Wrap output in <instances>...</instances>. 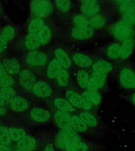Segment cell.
I'll return each mask as SVG.
<instances>
[{"label":"cell","mask_w":135,"mask_h":151,"mask_svg":"<svg viewBox=\"0 0 135 151\" xmlns=\"http://www.w3.org/2000/svg\"><path fill=\"white\" fill-rule=\"evenodd\" d=\"M110 34L115 40L123 42L133 38L135 35L134 28L123 22L122 20L114 24L109 29Z\"/></svg>","instance_id":"cell-1"},{"label":"cell","mask_w":135,"mask_h":151,"mask_svg":"<svg viewBox=\"0 0 135 151\" xmlns=\"http://www.w3.org/2000/svg\"><path fill=\"white\" fill-rule=\"evenodd\" d=\"M89 127L104 134L108 130V126L93 112L79 110L76 113Z\"/></svg>","instance_id":"cell-2"},{"label":"cell","mask_w":135,"mask_h":151,"mask_svg":"<svg viewBox=\"0 0 135 151\" xmlns=\"http://www.w3.org/2000/svg\"><path fill=\"white\" fill-rule=\"evenodd\" d=\"M119 85L126 90H135V69L131 66H124L118 74Z\"/></svg>","instance_id":"cell-3"},{"label":"cell","mask_w":135,"mask_h":151,"mask_svg":"<svg viewBox=\"0 0 135 151\" xmlns=\"http://www.w3.org/2000/svg\"><path fill=\"white\" fill-rule=\"evenodd\" d=\"M72 126L74 130L81 136H88L100 137L104 134L94 130L87 125L77 114L72 115Z\"/></svg>","instance_id":"cell-4"},{"label":"cell","mask_w":135,"mask_h":151,"mask_svg":"<svg viewBox=\"0 0 135 151\" xmlns=\"http://www.w3.org/2000/svg\"><path fill=\"white\" fill-rule=\"evenodd\" d=\"M106 149V146L103 144L83 137L79 141L71 145L66 151H100Z\"/></svg>","instance_id":"cell-5"},{"label":"cell","mask_w":135,"mask_h":151,"mask_svg":"<svg viewBox=\"0 0 135 151\" xmlns=\"http://www.w3.org/2000/svg\"><path fill=\"white\" fill-rule=\"evenodd\" d=\"M30 9L33 16L42 19L51 13L53 5L49 1H32L30 3Z\"/></svg>","instance_id":"cell-6"},{"label":"cell","mask_w":135,"mask_h":151,"mask_svg":"<svg viewBox=\"0 0 135 151\" xmlns=\"http://www.w3.org/2000/svg\"><path fill=\"white\" fill-rule=\"evenodd\" d=\"M72 114L65 111L57 110L54 115L55 123L60 130L72 129Z\"/></svg>","instance_id":"cell-7"},{"label":"cell","mask_w":135,"mask_h":151,"mask_svg":"<svg viewBox=\"0 0 135 151\" xmlns=\"http://www.w3.org/2000/svg\"><path fill=\"white\" fill-rule=\"evenodd\" d=\"M100 5L97 1H83L80 5L81 12L85 17H94L100 10Z\"/></svg>","instance_id":"cell-8"},{"label":"cell","mask_w":135,"mask_h":151,"mask_svg":"<svg viewBox=\"0 0 135 151\" xmlns=\"http://www.w3.org/2000/svg\"><path fill=\"white\" fill-rule=\"evenodd\" d=\"M19 82L24 89L30 90L36 83V77L30 70L24 69L19 74Z\"/></svg>","instance_id":"cell-9"},{"label":"cell","mask_w":135,"mask_h":151,"mask_svg":"<svg viewBox=\"0 0 135 151\" xmlns=\"http://www.w3.org/2000/svg\"><path fill=\"white\" fill-rule=\"evenodd\" d=\"M94 33L95 30L90 26L85 27H74L71 29V35L77 40H87L92 37Z\"/></svg>","instance_id":"cell-10"},{"label":"cell","mask_w":135,"mask_h":151,"mask_svg":"<svg viewBox=\"0 0 135 151\" xmlns=\"http://www.w3.org/2000/svg\"><path fill=\"white\" fill-rule=\"evenodd\" d=\"M47 56L45 53L38 51L30 52L26 56V61L31 66H43L47 63Z\"/></svg>","instance_id":"cell-11"},{"label":"cell","mask_w":135,"mask_h":151,"mask_svg":"<svg viewBox=\"0 0 135 151\" xmlns=\"http://www.w3.org/2000/svg\"><path fill=\"white\" fill-rule=\"evenodd\" d=\"M32 90L36 96L41 98H49L52 94V89L50 85L43 80L36 82Z\"/></svg>","instance_id":"cell-12"},{"label":"cell","mask_w":135,"mask_h":151,"mask_svg":"<svg viewBox=\"0 0 135 151\" xmlns=\"http://www.w3.org/2000/svg\"><path fill=\"white\" fill-rule=\"evenodd\" d=\"M53 143L55 147L60 151H66L72 144L66 134L62 130L57 132Z\"/></svg>","instance_id":"cell-13"},{"label":"cell","mask_w":135,"mask_h":151,"mask_svg":"<svg viewBox=\"0 0 135 151\" xmlns=\"http://www.w3.org/2000/svg\"><path fill=\"white\" fill-rule=\"evenodd\" d=\"M135 48V40L134 38L123 42L120 48V58L122 60L128 59L133 54Z\"/></svg>","instance_id":"cell-14"},{"label":"cell","mask_w":135,"mask_h":151,"mask_svg":"<svg viewBox=\"0 0 135 151\" xmlns=\"http://www.w3.org/2000/svg\"><path fill=\"white\" fill-rule=\"evenodd\" d=\"M72 60L75 65L81 68H87L93 64L91 57L80 52L74 53L72 56Z\"/></svg>","instance_id":"cell-15"},{"label":"cell","mask_w":135,"mask_h":151,"mask_svg":"<svg viewBox=\"0 0 135 151\" xmlns=\"http://www.w3.org/2000/svg\"><path fill=\"white\" fill-rule=\"evenodd\" d=\"M30 115L33 120L39 123L47 122L51 118V113L49 111L40 108L32 109Z\"/></svg>","instance_id":"cell-16"},{"label":"cell","mask_w":135,"mask_h":151,"mask_svg":"<svg viewBox=\"0 0 135 151\" xmlns=\"http://www.w3.org/2000/svg\"><path fill=\"white\" fill-rule=\"evenodd\" d=\"M36 146V139L30 135H25L17 143L18 149L23 151H32Z\"/></svg>","instance_id":"cell-17"},{"label":"cell","mask_w":135,"mask_h":151,"mask_svg":"<svg viewBox=\"0 0 135 151\" xmlns=\"http://www.w3.org/2000/svg\"><path fill=\"white\" fill-rule=\"evenodd\" d=\"M66 99L74 108L78 110H82V99L80 93L73 90H68L66 92Z\"/></svg>","instance_id":"cell-18"},{"label":"cell","mask_w":135,"mask_h":151,"mask_svg":"<svg viewBox=\"0 0 135 151\" xmlns=\"http://www.w3.org/2000/svg\"><path fill=\"white\" fill-rule=\"evenodd\" d=\"M29 102L26 99L21 97H14L10 101V106L13 111L22 112L28 109Z\"/></svg>","instance_id":"cell-19"},{"label":"cell","mask_w":135,"mask_h":151,"mask_svg":"<svg viewBox=\"0 0 135 151\" xmlns=\"http://www.w3.org/2000/svg\"><path fill=\"white\" fill-rule=\"evenodd\" d=\"M55 56L63 68L67 70L70 68L72 64L71 59L64 50L61 48L55 50Z\"/></svg>","instance_id":"cell-20"},{"label":"cell","mask_w":135,"mask_h":151,"mask_svg":"<svg viewBox=\"0 0 135 151\" xmlns=\"http://www.w3.org/2000/svg\"><path fill=\"white\" fill-rule=\"evenodd\" d=\"M3 65L6 71L10 75H16L20 71L21 66L18 61L15 59H6L3 62Z\"/></svg>","instance_id":"cell-21"},{"label":"cell","mask_w":135,"mask_h":151,"mask_svg":"<svg viewBox=\"0 0 135 151\" xmlns=\"http://www.w3.org/2000/svg\"><path fill=\"white\" fill-rule=\"evenodd\" d=\"M53 104L58 110L65 111L68 113H73L75 109L66 99L62 98H57L54 100Z\"/></svg>","instance_id":"cell-22"},{"label":"cell","mask_w":135,"mask_h":151,"mask_svg":"<svg viewBox=\"0 0 135 151\" xmlns=\"http://www.w3.org/2000/svg\"><path fill=\"white\" fill-rule=\"evenodd\" d=\"M93 71H100L104 73H110L113 69V66L111 63L104 60H99L95 61L93 65Z\"/></svg>","instance_id":"cell-23"},{"label":"cell","mask_w":135,"mask_h":151,"mask_svg":"<svg viewBox=\"0 0 135 151\" xmlns=\"http://www.w3.org/2000/svg\"><path fill=\"white\" fill-rule=\"evenodd\" d=\"M24 44L28 50H34L38 48L41 45L38 33H29L26 38Z\"/></svg>","instance_id":"cell-24"},{"label":"cell","mask_w":135,"mask_h":151,"mask_svg":"<svg viewBox=\"0 0 135 151\" xmlns=\"http://www.w3.org/2000/svg\"><path fill=\"white\" fill-rule=\"evenodd\" d=\"M62 69V66L57 59H53L47 66V75L50 79L55 78Z\"/></svg>","instance_id":"cell-25"},{"label":"cell","mask_w":135,"mask_h":151,"mask_svg":"<svg viewBox=\"0 0 135 151\" xmlns=\"http://www.w3.org/2000/svg\"><path fill=\"white\" fill-rule=\"evenodd\" d=\"M90 77L91 76H90L89 73L85 70L80 69L78 71L76 76V79L78 84L81 89H86Z\"/></svg>","instance_id":"cell-26"},{"label":"cell","mask_w":135,"mask_h":151,"mask_svg":"<svg viewBox=\"0 0 135 151\" xmlns=\"http://www.w3.org/2000/svg\"><path fill=\"white\" fill-rule=\"evenodd\" d=\"M107 19L101 14H97L90 19V26L95 29H99L106 26Z\"/></svg>","instance_id":"cell-27"},{"label":"cell","mask_w":135,"mask_h":151,"mask_svg":"<svg viewBox=\"0 0 135 151\" xmlns=\"http://www.w3.org/2000/svg\"><path fill=\"white\" fill-rule=\"evenodd\" d=\"M120 45L118 42H114L109 45L106 51L107 57L111 59L120 58Z\"/></svg>","instance_id":"cell-28"},{"label":"cell","mask_w":135,"mask_h":151,"mask_svg":"<svg viewBox=\"0 0 135 151\" xmlns=\"http://www.w3.org/2000/svg\"><path fill=\"white\" fill-rule=\"evenodd\" d=\"M72 22L74 27H85L90 26V19L82 14H76L72 17Z\"/></svg>","instance_id":"cell-29"},{"label":"cell","mask_w":135,"mask_h":151,"mask_svg":"<svg viewBox=\"0 0 135 151\" xmlns=\"http://www.w3.org/2000/svg\"><path fill=\"white\" fill-rule=\"evenodd\" d=\"M58 84L62 87H66L69 85L70 76L67 70L62 68L56 77Z\"/></svg>","instance_id":"cell-30"},{"label":"cell","mask_w":135,"mask_h":151,"mask_svg":"<svg viewBox=\"0 0 135 151\" xmlns=\"http://www.w3.org/2000/svg\"><path fill=\"white\" fill-rule=\"evenodd\" d=\"M45 26V23L41 18L36 17L29 24L28 31L30 33H38Z\"/></svg>","instance_id":"cell-31"},{"label":"cell","mask_w":135,"mask_h":151,"mask_svg":"<svg viewBox=\"0 0 135 151\" xmlns=\"http://www.w3.org/2000/svg\"><path fill=\"white\" fill-rule=\"evenodd\" d=\"M41 44L45 45L49 42L51 38V31L48 25H45L38 33Z\"/></svg>","instance_id":"cell-32"},{"label":"cell","mask_w":135,"mask_h":151,"mask_svg":"<svg viewBox=\"0 0 135 151\" xmlns=\"http://www.w3.org/2000/svg\"><path fill=\"white\" fill-rule=\"evenodd\" d=\"M104 85L91 76L85 89L88 92H100V91L104 87Z\"/></svg>","instance_id":"cell-33"},{"label":"cell","mask_w":135,"mask_h":151,"mask_svg":"<svg viewBox=\"0 0 135 151\" xmlns=\"http://www.w3.org/2000/svg\"><path fill=\"white\" fill-rule=\"evenodd\" d=\"M15 96L16 92L13 88H1L0 89V97L4 100L11 101Z\"/></svg>","instance_id":"cell-34"},{"label":"cell","mask_w":135,"mask_h":151,"mask_svg":"<svg viewBox=\"0 0 135 151\" xmlns=\"http://www.w3.org/2000/svg\"><path fill=\"white\" fill-rule=\"evenodd\" d=\"M82 99V110L84 111L92 112L93 108L88 96V91L85 90L80 93Z\"/></svg>","instance_id":"cell-35"},{"label":"cell","mask_w":135,"mask_h":151,"mask_svg":"<svg viewBox=\"0 0 135 151\" xmlns=\"http://www.w3.org/2000/svg\"><path fill=\"white\" fill-rule=\"evenodd\" d=\"M9 135L14 141H19L26 135V132L21 129L11 127L9 129Z\"/></svg>","instance_id":"cell-36"},{"label":"cell","mask_w":135,"mask_h":151,"mask_svg":"<svg viewBox=\"0 0 135 151\" xmlns=\"http://www.w3.org/2000/svg\"><path fill=\"white\" fill-rule=\"evenodd\" d=\"M11 142V138L9 130L6 127H0V144L7 145L10 144Z\"/></svg>","instance_id":"cell-37"},{"label":"cell","mask_w":135,"mask_h":151,"mask_svg":"<svg viewBox=\"0 0 135 151\" xmlns=\"http://www.w3.org/2000/svg\"><path fill=\"white\" fill-rule=\"evenodd\" d=\"M122 21L128 25L134 27L135 26V10L127 12L122 15Z\"/></svg>","instance_id":"cell-38"},{"label":"cell","mask_w":135,"mask_h":151,"mask_svg":"<svg viewBox=\"0 0 135 151\" xmlns=\"http://www.w3.org/2000/svg\"><path fill=\"white\" fill-rule=\"evenodd\" d=\"M88 96L93 107L99 106L102 101V96L99 92H88Z\"/></svg>","instance_id":"cell-39"},{"label":"cell","mask_w":135,"mask_h":151,"mask_svg":"<svg viewBox=\"0 0 135 151\" xmlns=\"http://www.w3.org/2000/svg\"><path fill=\"white\" fill-rule=\"evenodd\" d=\"M14 34L15 32L14 28L12 26L8 25L3 29L1 35L8 42L14 37Z\"/></svg>","instance_id":"cell-40"},{"label":"cell","mask_w":135,"mask_h":151,"mask_svg":"<svg viewBox=\"0 0 135 151\" xmlns=\"http://www.w3.org/2000/svg\"><path fill=\"white\" fill-rule=\"evenodd\" d=\"M14 84V79L7 74L0 79V87H11Z\"/></svg>","instance_id":"cell-41"},{"label":"cell","mask_w":135,"mask_h":151,"mask_svg":"<svg viewBox=\"0 0 135 151\" xmlns=\"http://www.w3.org/2000/svg\"><path fill=\"white\" fill-rule=\"evenodd\" d=\"M55 6L58 9L62 12H67L71 7V2L70 1H56Z\"/></svg>","instance_id":"cell-42"},{"label":"cell","mask_w":135,"mask_h":151,"mask_svg":"<svg viewBox=\"0 0 135 151\" xmlns=\"http://www.w3.org/2000/svg\"><path fill=\"white\" fill-rule=\"evenodd\" d=\"M107 73L100 72V71H93V73L91 74V77L95 79L96 80L99 81L100 83H102L105 85L106 79H107Z\"/></svg>","instance_id":"cell-43"},{"label":"cell","mask_w":135,"mask_h":151,"mask_svg":"<svg viewBox=\"0 0 135 151\" xmlns=\"http://www.w3.org/2000/svg\"><path fill=\"white\" fill-rule=\"evenodd\" d=\"M123 98L126 100L129 103L132 104L133 106H135V92L131 93L130 94L123 96Z\"/></svg>","instance_id":"cell-44"},{"label":"cell","mask_w":135,"mask_h":151,"mask_svg":"<svg viewBox=\"0 0 135 151\" xmlns=\"http://www.w3.org/2000/svg\"><path fill=\"white\" fill-rule=\"evenodd\" d=\"M7 42H8L5 40V38L0 35V53L3 52L6 48Z\"/></svg>","instance_id":"cell-45"},{"label":"cell","mask_w":135,"mask_h":151,"mask_svg":"<svg viewBox=\"0 0 135 151\" xmlns=\"http://www.w3.org/2000/svg\"><path fill=\"white\" fill-rule=\"evenodd\" d=\"M7 73V72L5 70L4 66L2 65H0V79L4 76L6 75Z\"/></svg>","instance_id":"cell-46"},{"label":"cell","mask_w":135,"mask_h":151,"mask_svg":"<svg viewBox=\"0 0 135 151\" xmlns=\"http://www.w3.org/2000/svg\"><path fill=\"white\" fill-rule=\"evenodd\" d=\"M43 151H55L54 146L52 143L47 144L45 147V149Z\"/></svg>","instance_id":"cell-47"},{"label":"cell","mask_w":135,"mask_h":151,"mask_svg":"<svg viewBox=\"0 0 135 151\" xmlns=\"http://www.w3.org/2000/svg\"><path fill=\"white\" fill-rule=\"evenodd\" d=\"M0 151H12V150L6 145H0Z\"/></svg>","instance_id":"cell-48"},{"label":"cell","mask_w":135,"mask_h":151,"mask_svg":"<svg viewBox=\"0 0 135 151\" xmlns=\"http://www.w3.org/2000/svg\"><path fill=\"white\" fill-rule=\"evenodd\" d=\"M6 113V110L4 108L0 106V116H3Z\"/></svg>","instance_id":"cell-49"},{"label":"cell","mask_w":135,"mask_h":151,"mask_svg":"<svg viewBox=\"0 0 135 151\" xmlns=\"http://www.w3.org/2000/svg\"><path fill=\"white\" fill-rule=\"evenodd\" d=\"M5 104L4 100L0 97V106L1 107V106H4Z\"/></svg>","instance_id":"cell-50"},{"label":"cell","mask_w":135,"mask_h":151,"mask_svg":"<svg viewBox=\"0 0 135 151\" xmlns=\"http://www.w3.org/2000/svg\"><path fill=\"white\" fill-rule=\"evenodd\" d=\"M14 151H22L21 150H20V149H18V150H15Z\"/></svg>","instance_id":"cell-51"},{"label":"cell","mask_w":135,"mask_h":151,"mask_svg":"<svg viewBox=\"0 0 135 151\" xmlns=\"http://www.w3.org/2000/svg\"><path fill=\"white\" fill-rule=\"evenodd\" d=\"M133 3H134V5H135V1H133Z\"/></svg>","instance_id":"cell-52"},{"label":"cell","mask_w":135,"mask_h":151,"mask_svg":"<svg viewBox=\"0 0 135 151\" xmlns=\"http://www.w3.org/2000/svg\"><path fill=\"white\" fill-rule=\"evenodd\" d=\"M105 151L104 150H102V151Z\"/></svg>","instance_id":"cell-53"},{"label":"cell","mask_w":135,"mask_h":151,"mask_svg":"<svg viewBox=\"0 0 135 151\" xmlns=\"http://www.w3.org/2000/svg\"><path fill=\"white\" fill-rule=\"evenodd\" d=\"M0 65H2V64H1V62H0Z\"/></svg>","instance_id":"cell-54"}]
</instances>
